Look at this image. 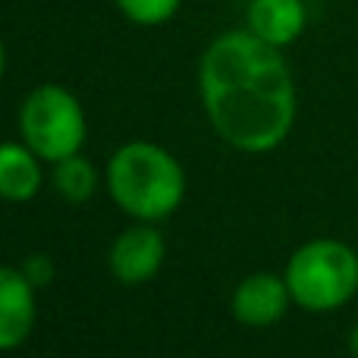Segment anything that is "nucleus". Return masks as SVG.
<instances>
[{
	"instance_id": "f257e3e1",
	"label": "nucleus",
	"mask_w": 358,
	"mask_h": 358,
	"mask_svg": "<svg viewBox=\"0 0 358 358\" xmlns=\"http://www.w3.org/2000/svg\"><path fill=\"white\" fill-rule=\"evenodd\" d=\"M210 126L245 155L280 148L296 123V79L283 48L233 29L208 44L198 69Z\"/></svg>"
},
{
	"instance_id": "f03ea898",
	"label": "nucleus",
	"mask_w": 358,
	"mask_h": 358,
	"mask_svg": "<svg viewBox=\"0 0 358 358\" xmlns=\"http://www.w3.org/2000/svg\"><path fill=\"white\" fill-rule=\"evenodd\" d=\"M107 192L129 217L155 223L170 217L185 198V173L167 148L129 142L107 164Z\"/></svg>"
},
{
	"instance_id": "7ed1b4c3",
	"label": "nucleus",
	"mask_w": 358,
	"mask_h": 358,
	"mask_svg": "<svg viewBox=\"0 0 358 358\" xmlns=\"http://www.w3.org/2000/svg\"><path fill=\"white\" fill-rule=\"evenodd\" d=\"M283 280L299 308L336 311L358 292V252L340 239H311L292 252Z\"/></svg>"
},
{
	"instance_id": "20e7f679",
	"label": "nucleus",
	"mask_w": 358,
	"mask_h": 358,
	"mask_svg": "<svg viewBox=\"0 0 358 358\" xmlns=\"http://www.w3.org/2000/svg\"><path fill=\"white\" fill-rule=\"evenodd\" d=\"M19 129L22 138L41 161L57 164L82 151L88 136V120L79 98L63 85H38L29 92L19 110Z\"/></svg>"
},
{
	"instance_id": "39448f33",
	"label": "nucleus",
	"mask_w": 358,
	"mask_h": 358,
	"mask_svg": "<svg viewBox=\"0 0 358 358\" xmlns=\"http://www.w3.org/2000/svg\"><path fill=\"white\" fill-rule=\"evenodd\" d=\"M164 258H167L164 236L155 227L142 223V227H132L117 236V242L110 245V255H107V264H110V273L120 283L136 286L157 277Z\"/></svg>"
},
{
	"instance_id": "423d86ee",
	"label": "nucleus",
	"mask_w": 358,
	"mask_h": 358,
	"mask_svg": "<svg viewBox=\"0 0 358 358\" xmlns=\"http://www.w3.org/2000/svg\"><path fill=\"white\" fill-rule=\"evenodd\" d=\"M289 286L277 273H252L233 292V317L245 327H271L289 311Z\"/></svg>"
},
{
	"instance_id": "0eeeda50",
	"label": "nucleus",
	"mask_w": 358,
	"mask_h": 358,
	"mask_svg": "<svg viewBox=\"0 0 358 358\" xmlns=\"http://www.w3.org/2000/svg\"><path fill=\"white\" fill-rule=\"evenodd\" d=\"M35 286L22 271L0 267V352H13L29 340L35 327Z\"/></svg>"
},
{
	"instance_id": "6e6552de",
	"label": "nucleus",
	"mask_w": 358,
	"mask_h": 358,
	"mask_svg": "<svg viewBox=\"0 0 358 358\" xmlns=\"http://www.w3.org/2000/svg\"><path fill=\"white\" fill-rule=\"evenodd\" d=\"M245 29L255 31L261 41L273 48H289L296 38H302L308 25L305 0H252L245 10Z\"/></svg>"
},
{
	"instance_id": "1a4fd4ad",
	"label": "nucleus",
	"mask_w": 358,
	"mask_h": 358,
	"mask_svg": "<svg viewBox=\"0 0 358 358\" xmlns=\"http://www.w3.org/2000/svg\"><path fill=\"white\" fill-rule=\"evenodd\" d=\"M41 189V157L29 145H0V198L3 201H31Z\"/></svg>"
},
{
	"instance_id": "9d476101",
	"label": "nucleus",
	"mask_w": 358,
	"mask_h": 358,
	"mask_svg": "<svg viewBox=\"0 0 358 358\" xmlns=\"http://www.w3.org/2000/svg\"><path fill=\"white\" fill-rule=\"evenodd\" d=\"M54 185L63 201L82 204L94 195L98 173H94L92 161H85L82 155H73V157H63V161L54 164Z\"/></svg>"
},
{
	"instance_id": "9b49d317",
	"label": "nucleus",
	"mask_w": 358,
	"mask_h": 358,
	"mask_svg": "<svg viewBox=\"0 0 358 358\" xmlns=\"http://www.w3.org/2000/svg\"><path fill=\"white\" fill-rule=\"evenodd\" d=\"M113 3L136 25H164L176 16L182 0H113Z\"/></svg>"
},
{
	"instance_id": "f8f14e48",
	"label": "nucleus",
	"mask_w": 358,
	"mask_h": 358,
	"mask_svg": "<svg viewBox=\"0 0 358 358\" xmlns=\"http://www.w3.org/2000/svg\"><path fill=\"white\" fill-rule=\"evenodd\" d=\"M19 271L29 277V283L35 286V289H41V286H48L50 280H54V261H50L48 255H29Z\"/></svg>"
},
{
	"instance_id": "ddd939ff",
	"label": "nucleus",
	"mask_w": 358,
	"mask_h": 358,
	"mask_svg": "<svg viewBox=\"0 0 358 358\" xmlns=\"http://www.w3.org/2000/svg\"><path fill=\"white\" fill-rule=\"evenodd\" d=\"M349 352H352V358H358V324L352 327V334H349Z\"/></svg>"
},
{
	"instance_id": "4468645a",
	"label": "nucleus",
	"mask_w": 358,
	"mask_h": 358,
	"mask_svg": "<svg viewBox=\"0 0 358 358\" xmlns=\"http://www.w3.org/2000/svg\"><path fill=\"white\" fill-rule=\"evenodd\" d=\"M3 69H6V48H3V41H0V79H3Z\"/></svg>"
}]
</instances>
